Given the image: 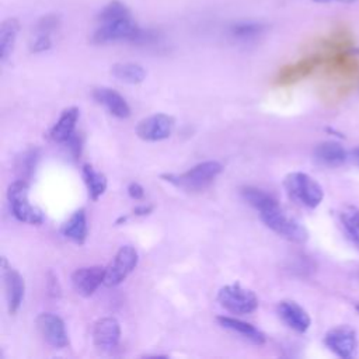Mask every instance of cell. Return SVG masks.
<instances>
[{
    "label": "cell",
    "mask_w": 359,
    "mask_h": 359,
    "mask_svg": "<svg viewBox=\"0 0 359 359\" xmlns=\"http://www.w3.org/2000/svg\"><path fill=\"white\" fill-rule=\"evenodd\" d=\"M151 34L143 31L132 17L114 20L108 22H101L100 27L93 34V42L98 45L118 42V41H130V42H149Z\"/></svg>",
    "instance_id": "6da1fadb"
},
{
    "label": "cell",
    "mask_w": 359,
    "mask_h": 359,
    "mask_svg": "<svg viewBox=\"0 0 359 359\" xmlns=\"http://www.w3.org/2000/svg\"><path fill=\"white\" fill-rule=\"evenodd\" d=\"M339 220L351 240L359 245V209L352 205L345 206L339 213Z\"/></svg>",
    "instance_id": "d4e9b609"
},
{
    "label": "cell",
    "mask_w": 359,
    "mask_h": 359,
    "mask_svg": "<svg viewBox=\"0 0 359 359\" xmlns=\"http://www.w3.org/2000/svg\"><path fill=\"white\" fill-rule=\"evenodd\" d=\"M278 314L282 321L296 332H306L310 328L311 318L309 313L293 300H282L278 303Z\"/></svg>",
    "instance_id": "5bb4252c"
},
{
    "label": "cell",
    "mask_w": 359,
    "mask_h": 359,
    "mask_svg": "<svg viewBox=\"0 0 359 359\" xmlns=\"http://www.w3.org/2000/svg\"><path fill=\"white\" fill-rule=\"evenodd\" d=\"M356 310H358V311H359V304H356Z\"/></svg>",
    "instance_id": "e575fe53"
},
{
    "label": "cell",
    "mask_w": 359,
    "mask_h": 359,
    "mask_svg": "<svg viewBox=\"0 0 359 359\" xmlns=\"http://www.w3.org/2000/svg\"><path fill=\"white\" fill-rule=\"evenodd\" d=\"M283 185L292 199L309 209L317 208L324 199L323 187L306 172H289L283 180Z\"/></svg>",
    "instance_id": "5b68a950"
},
{
    "label": "cell",
    "mask_w": 359,
    "mask_h": 359,
    "mask_svg": "<svg viewBox=\"0 0 359 359\" xmlns=\"http://www.w3.org/2000/svg\"><path fill=\"white\" fill-rule=\"evenodd\" d=\"M128 195L135 199V201H139V199H143L144 196V188L139 184V182H130L128 185Z\"/></svg>",
    "instance_id": "4dcf8cb0"
},
{
    "label": "cell",
    "mask_w": 359,
    "mask_h": 359,
    "mask_svg": "<svg viewBox=\"0 0 359 359\" xmlns=\"http://www.w3.org/2000/svg\"><path fill=\"white\" fill-rule=\"evenodd\" d=\"M3 279H4V289H6V299H7V309L10 314H15L22 304L24 294H25V282L21 273L8 265L7 259L3 257Z\"/></svg>",
    "instance_id": "8fae6325"
},
{
    "label": "cell",
    "mask_w": 359,
    "mask_h": 359,
    "mask_svg": "<svg viewBox=\"0 0 359 359\" xmlns=\"http://www.w3.org/2000/svg\"><path fill=\"white\" fill-rule=\"evenodd\" d=\"M126 17H132L130 10L126 7V4H123L119 0L109 1L98 13V21L100 22H108V21L121 20V18H126Z\"/></svg>",
    "instance_id": "484cf974"
},
{
    "label": "cell",
    "mask_w": 359,
    "mask_h": 359,
    "mask_svg": "<svg viewBox=\"0 0 359 359\" xmlns=\"http://www.w3.org/2000/svg\"><path fill=\"white\" fill-rule=\"evenodd\" d=\"M94 100L104 105L114 116L119 119H125L130 115V108L126 102V100L115 90L109 87H98L93 91Z\"/></svg>",
    "instance_id": "9a60e30c"
},
{
    "label": "cell",
    "mask_w": 359,
    "mask_h": 359,
    "mask_svg": "<svg viewBox=\"0 0 359 359\" xmlns=\"http://www.w3.org/2000/svg\"><path fill=\"white\" fill-rule=\"evenodd\" d=\"M175 126L172 116L167 114H153L136 125V135L146 142H160L171 136Z\"/></svg>",
    "instance_id": "ba28073f"
},
{
    "label": "cell",
    "mask_w": 359,
    "mask_h": 359,
    "mask_svg": "<svg viewBox=\"0 0 359 359\" xmlns=\"http://www.w3.org/2000/svg\"><path fill=\"white\" fill-rule=\"evenodd\" d=\"M314 158L325 167H339L346 158V150L337 142H323L314 149Z\"/></svg>",
    "instance_id": "d6986e66"
},
{
    "label": "cell",
    "mask_w": 359,
    "mask_h": 359,
    "mask_svg": "<svg viewBox=\"0 0 359 359\" xmlns=\"http://www.w3.org/2000/svg\"><path fill=\"white\" fill-rule=\"evenodd\" d=\"M241 196L244 198V201L247 203H250L258 212L278 202L276 198L272 194H269V192H266L264 189L255 188V187H244L241 189Z\"/></svg>",
    "instance_id": "cb8c5ba5"
},
{
    "label": "cell",
    "mask_w": 359,
    "mask_h": 359,
    "mask_svg": "<svg viewBox=\"0 0 359 359\" xmlns=\"http://www.w3.org/2000/svg\"><path fill=\"white\" fill-rule=\"evenodd\" d=\"M81 177H83V181L87 187V191H88V196L91 201H98L104 192L107 191V187H108V181H107V177L97 171L91 164L86 163L83 164L81 167Z\"/></svg>",
    "instance_id": "ffe728a7"
},
{
    "label": "cell",
    "mask_w": 359,
    "mask_h": 359,
    "mask_svg": "<svg viewBox=\"0 0 359 359\" xmlns=\"http://www.w3.org/2000/svg\"><path fill=\"white\" fill-rule=\"evenodd\" d=\"M39 157L38 149H28L25 150L15 161V170L21 180H27L31 177V174L35 170L36 161Z\"/></svg>",
    "instance_id": "4316f807"
},
{
    "label": "cell",
    "mask_w": 359,
    "mask_h": 359,
    "mask_svg": "<svg viewBox=\"0 0 359 359\" xmlns=\"http://www.w3.org/2000/svg\"><path fill=\"white\" fill-rule=\"evenodd\" d=\"M324 344L339 358H352L358 349V337L349 325H339L330 330L324 337Z\"/></svg>",
    "instance_id": "30bf717a"
},
{
    "label": "cell",
    "mask_w": 359,
    "mask_h": 359,
    "mask_svg": "<svg viewBox=\"0 0 359 359\" xmlns=\"http://www.w3.org/2000/svg\"><path fill=\"white\" fill-rule=\"evenodd\" d=\"M217 302L233 314H250L258 307L257 294L240 283H230L220 287Z\"/></svg>",
    "instance_id": "8992f818"
},
{
    "label": "cell",
    "mask_w": 359,
    "mask_h": 359,
    "mask_svg": "<svg viewBox=\"0 0 359 359\" xmlns=\"http://www.w3.org/2000/svg\"><path fill=\"white\" fill-rule=\"evenodd\" d=\"M353 156H355V158L359 161V147H356V149L353 150Z\"/></svg>",
    "instance_id": "836d02e7"
},
{
    "label": "cell",
    "mask_w": 359,
    "mask_h": 359,
    "mask_svg": "<svg viewBox=\"0 0 359 359\" xmlns=\"http://www.w3.org/2000/svg\"><path fill=\"white\" fill-rule=\"evenodd\" d=\"M60 234L74 244H84L88 236V224L84 209H77L72 216L62 224Z\"/></svg>",
    "instance_id": "e0dca14e"
},
{
    "label": "cell",
    "mask_w": 359,
    "mask_h": 359,
    "mask_svg": "<svg viewBox=\"0 0 359 359\" xmlns=\"http://www.w3.org/2000/svg\"><path fill=\"white\" fill-rule=\"evenodd\" d=\"M105 280V266L93 265L76 269L72 273L73 289L83 297H90Z\"/></svg>",
    "instance_id": "7c38bea8"
},
{
    "label": "cell",
    "mask_w": 359,
    "mask_h": 359,
    "mask_svg": "<svg viewBox=\"0 0 359 359\" xmlns=\"http://www.w3.org/2000/svg\"><path fill=\"white\" fill-rule=\"evenodd\" d=\"M216 320L223 328L240 335L241 338L250 341L251 344L262 345L266 341L265 334L259 328H257L255 325H252L247 321H243V320H238L234 317H229V316H219V317H216Z\"/></svg>",
    "instance_id": "2e32d148"
},
{
    "label": "cell",
    "mask_w": 359,
    "mask_h": 359,
    "mask_svg": "<svg viewBox=\"0 0 359 359\" xmlns=\"http://www.w3.org/2000/svg\"><path fill=\"white\" fill-rule=\"evenodd\" d=\"M259 217L266 227L292 243L302 244L309 238L306 227L299 220L289 216L278 202L259 210Z\"/></svg>",
    "instance_id": "7a4b0ae2"
},
{
    "label": "cell",
    "mask_w": 359,
    "mask_h": 359,
    "mask_svg": "<svg viewBox=\"0 0 359 359\" xmlns=\"http://www.w3.org/2000/svg\"><path fill=\"white\" fill-rule=\"evenodd\" d=\"M264 29V25L257 22H241L231 28V35L238 39H251L259 35Z\"/></svg>",
    "instance_id": "83f0119b"
},
{
    "label": "cell",
    "mask_w": 359,
    "mask_h": 359,
    "mask_svg": "<svg viewBox=\"0 0 359 359\" xmlns=\"http://www.w3.org/2000/svg\"><path fill=\"white\" fill-rule=\"evenodd\" d=\"M139 262V254L132 245H122L108 266H105L104 285L114 287L121 285Z\"/></svg>",
    "instance_id": "52a82bcc"
},
{
    "label": "cell",
    "mask_w": 359,
    "mask_h": 359,
    "mask_svg": "<svg viewBox=\"0 0 359 359\" xmlns=\"http://www.w3.org/2000/svg\"><path fill=\"white\" fill-rule=\"evenodd\" d=\"M36 328L42 338L52 348L62 349L69 345V335L63 320L53 313H41L36 320Z\"/></svg>",
    "instance_id": "9c48e42d"
},
{
    "label": "cell",
    "mask_w": 359,
    "mask_h": 359,
    "mask_svg": "<svg viewBox=\"0 0 359 359\" xmlns=\"http://www.w3.org/2000/svg\"><path fill=\"white\" fill-rule=\"evenodd\" d=\"M111 74L128 84H139L146 79V70L142 65L133 62H119L111 67Z\"/></svg>",
    "instance_id": "7402d4cb"
},
{
    "label": "cell",
    "mask_w": 359,
    "mask_h": 359,
    "mask_svg": "<svg viewBox=\"0 0 359 359\" xmlns=\"http://www.w3.org/2000/svg\"><path fill=\"white\" fill-rule=\"evenodd\" d=\"M316 3H331V1H338V3H353L356 0H313Z\"/></svg>",
    "instance_id": "d6a6232c"
},
{
    "label": "cell",
    "mask_w": 359,
    "mask_h": 359,
    "mask_svg": "<svg viewBox=\"0 0 359 359\" xmlns=\"http://www.w3.org/2000/svg\"><path fill=\"white\" fill-rule=\"evenodd\" d=\"M151 210H153V206L151 205H139V206H136L135 209H133V215L135 216H146V215H149V213H151Z\"/></svg>",
    "instance_id": "1f68e13d"
},
{
    "label": "cell",
    "mask_w": 359,
    "mask_h": 359,
    "mask_svg": "<svg viewBox=\"0 0 359 359\" xmlns=\"http://www.w3.org/2000/svg\"><path fill=\"white\" fill-rule=\"evenodd\" d=\"M222 170L223 165L219 161L208 160L198 163L181 174H163L161 178L185 191H202L210 185Z\"/></svg>",
    "instance_id": "3957f363"
},
{
    "label": "cell",
    "mask_w": 359,
    "mask_h": 359,
    "mask_svg": "<svg viewBox=\"0 0 359 359\" xmlns=\"http://www.w3.org/2000/svg\"><path fill=\"white\" fill-rule=\"evenodd\" d=\"M20 32V22L17 18H6L0 25V59L6 62L14 49L17 35Z\"/></svg>",
    "instance_id": "44dd1931"
},
{
    "label": "cell",
    "mask_w": 359,
    "mask_h": 359,
    "mask_svg": "<svg viewBox=\"0 0 359 359\" xmlns=\"http://www.w3.org/2000/svg\"><path fill=\"white\" fill-rule=\"evenodd\" d=\"M50 46H52L50 34L36 32V36L32 39V42L29 45V50L34 53H39V52H45V50L50 49Z\"/></svg>",
    "instance_id": "f1b7e54d"
},
{
    "label": "cell",
    "mask_w": 359,
    "mask_h": 359,
    "mask_svg": "<svg viewBox=\"0 0 359 359\" xmlns=\"http://www.w3.org/2000/svg\"><path fill=\"white\" fill-rule=\"evenodd\" d=\"M321 62L320 56H311L304 60H300L294 65L286 66L280 73H279V81L280 83H290L294 80H299L309 74L318 63Z\"/></svg>",
    "instance_id": "603a6c76"
},
{
    "label": "cell",
    "mask_w": 359,
    "mask_h": 359,
    "mask_svg": "<svg viewBox=\"0 0 359 359\" xmlns=\"http://www.w3.org/2000/svg\"><path fill=\"white\" fill-rule=\"evenodd\" d=\"M77 121H79V108L76 107L66 108L60 114L56 123L49 130V137L56 143H66L74 135Z\"/></svg>",
    "instance_id": "ac0fdd59"
},
{
    "label": "cell",
    "mask_w": 359,
    "mask_h": 359,
    "mask_svg": "<svg viewBox=\"0 0 359 359\" xmlns=\"http://www.w3.org/2000/svg\"><path fill=\"white\" fill-rule=\"evenodd\" d=\"M121 341V325L114 317L100 318L93 328V342L97 349L109 352L118 346Z\"/></svg>",
    "instance_id": "4fadbf2b"
},
{
    "label": "cell",
    "mask_w": 359,
    "mask_h": 359,
    "mask_svg": "<svg viewBox=\"0 0 359 359\" xmlns=\"http://www.w3.org/2000/svg\"><path fill=\"white\" fill-rule=\"evenodd\" d=\"M59 25V17L57 15H45L39 20L36 32H43V34H50L55 28Z\"/></svg>",
    "instance_id": "f546056e"
},
{
    "label": "cell",
    "mask_w": 359,
    "mask_h": 359,
    "mask_svg": "<svg viewBox=\"0 0 359 359\" xmlns=\"http://www.w3.org/2000/svg\"><path fill=\"white\" fill-rule=\"evenodd\" d=\"M29 185L27 180H17L7 188V199L13 216L22 223L42 224L45 222V213L41 208L32 205L28 199Z\"/></svg>",
    "instance_id": "277c9868"
}]
</instances>
